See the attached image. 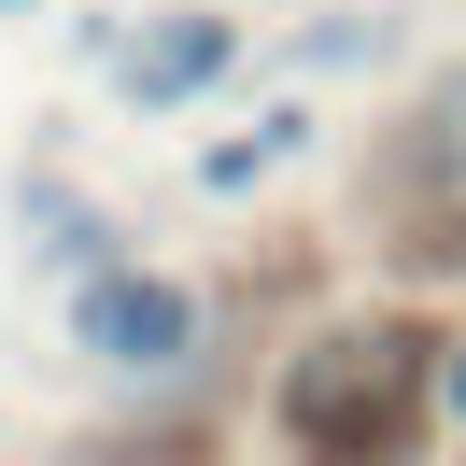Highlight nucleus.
Segmentation results:
<instances>
[{
    "label": "nucleus",
    "mask_w": 466,
    "mask_h": 466,
    "mask_svg": "<svg viewBox=\"0 0 466 466\" xmlns=\"http://www.w3.org/2000/svg\"><path fill=\"white\" fill-rule=\"evenodd\" d=\"M396 396H410V339H325L311 368H297V424H311V438L381 424Z\"/></svg>",
    "instance_id": "2"
},
{
    "label": "nucleus",
    "mask_w": 466,
    "mask_h": 466,
    "mask_svg": "<svg viewBox=\"0 0 466 466\" xmlns=\"http://www.w3.org/2000/svg\"><path fill=\"white\" fill-rule=\"evenodd\" d=\"M410 212L438 227V255H466V71L424 99V142H410Z\"/></svg>",
    "instance_id": "3"
},
{
    "label": "nucleus",
    "mask_w": 466,
    "mask_h": 466,
    "mask_svg": "<svg viewBox=\"0 0 466 466\" xmlns=\"http://www.w3.org/2000/svg\"><path fill=\"white\" fill-rule=\"evenodd\" d=\"M71 325H86V353H114V368H170V353L198 339V311H184L170 283H142V268H86Z\"/></svg>",
    "instance_id": "1"
},
{
    "label": "nucleus",
    "mask_w": 466,
    "mask_h": 466,
    "mask_svg": "<svg viewBox=\"0 0 466 466\" xmlns=\"http://www.w3.org/2000/svg\"><path fill=\"white\" fill-rule=\"evenodd\" d=\"M212 71H227V29H212V15H170V29L127 43V99H184V86H212Z\"/></svg>",
    "instance_id": "4"
}]
</instances>
